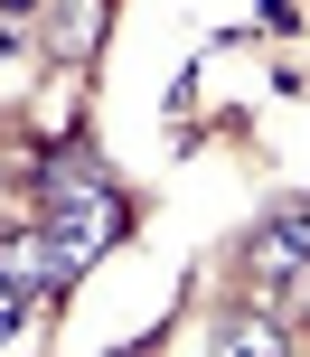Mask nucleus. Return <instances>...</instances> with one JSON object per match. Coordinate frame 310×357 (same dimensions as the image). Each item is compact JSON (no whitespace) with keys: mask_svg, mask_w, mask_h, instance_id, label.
Listing matches in <instances>:
<instances>
[{"mask_svg":"<svg viewBox=\"0 0 310 357\" xmlns=\"http://www.w3.org/2000/svg\"><path fill=\"white\" fill-rule=\"evenodd\" d=\"M113 357H141V348H113Z\"/></svg>","mask_w":310,"mask_h":357,"instance_id":"5","label":"nucleus"},{"mask_svg":"<svg viewBox=\"0 0 310 357\" xmlns=\"http://www.w3.org/2000/svg\"><path fill=\"white\" fill-rule=\"evenodd\" d=\"M301 273H310V197H282L273 226L254 235V282L282 291V282H301Z\"/></svg>","mask_w":310,"mask_h":357,"instance_id":"1","label":"nucleus"},{"mask_svg":"<svg viewBox=\"0 0 310 357\" xmlns=\"http://www.w3.org/2000/svg\"><path fill=\"white\" fill-rule=\"evenodd\" d=\"M19 320H29V291H19V282H10V273H0V348H10V339H19Z\"/></svg>","mask_w":310,"mask_h":357,"instance_id":"4","label":"nucleus"},{"mask_svg":"<svg viewBox=\"0 0 310 357\" xmlns=\"http://www.w3.org/2000/svg\"><path fill=\"white\" fill-rule=\"evenodd\" d=\"M0 273H10L19 291H66V282H75L66 254L47 245V226H10V235H0Z\"/></svg>","mask_w":310,"mask_h":357,"instance_id":"2","label":"nucleus"},{"mask_svg":"<svg viewBox=\"0 0 310 357\" xmlns=\"http://www.w3.org/2000/svg\"><path fill=\"white\" fill-rule=\"evenodd\" d=\"M217 357H292V339H282V320H263V310H235V320L217 329Z\"/></svg>","mask_w":310,"mask_h":357,"instance_id":"3","label":"nucleus"}]
</instances>
